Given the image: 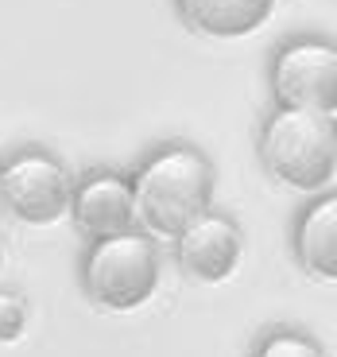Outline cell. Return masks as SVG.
<instances>
[{
	"mask_svg": "<svg viewBox=\"0 0 337 357\" xmlns=\"http://www.w3.org/2000/svg\"><path fill=\"white\" fill-rule=\"evenodd\" d=\"M260 163L291 190H322L337 175V121L279 105L260 128Z\"/></svg>",
	"mask_w": 337,
	"mask_h": 357,
	"instance_id": "2",
	"label": "cell"
},
{
	"mask_svg": "<svg viewBox=\"0 0 337 357\" xmlns=\"http://www.w3.org/2000/svg\"><path fill=\"white\" fill-rule=\"evenodd\" d=\"M240 252H244V237H240L237 222L225 214H213V210L194 218L175 237L178 264L198 284H221V280H229L240 264Z\"/></svg>",
	"mask_w": 337,
	"mask_h": 357,
	"instance_id": "6",
	"label": "cell"
},
{
	"mask_svg": "<svg viewBox=\"0 0 337 357\" xmlns=\"http://www.w3.org/2000/svg\"><path fill=\"white\" fill-rule=\"evenodd\" d=\"M252 357H326V349L302 331H272L256 342Z\"/></svg>",
	"mask_w": 337,
	"mask_h": 357,
	"instance_id": "10",
	"label": "cell"
},
{
	"mask_svg": "<svg viewBox=\"0 0 337 357\" xmlns=\"http://www.w3.org/2000/svg\"><path fill=\"white\" fill-rule=\"evenodd\" d=\"M81 287L105 311H136L159 287V249L140 229L97 237L81 257Z\"/></svg>",
	"mask_w": 337,
	"mask_h": 357,
	"instance_id": "3",
	"label": "cell"
},
{
	"mask_svg": "<svg viewBox=\"0 0 337 357\" xmlns=\"http://www.w3.org/2000/svg\"><path fill=\"white\" fill-rule=\"evenodd\" d=\"M0 264H4V241H0Z\"/></svg>",
	"mask_w": 337,
	"mask_h": 357,
	"instance_id": "12",
	"label": "cell"
},
{
	"mask_svg": "<svg viewBox=\"0 0 337 357\" xmlns=\"http://www.w3.org/2000/svg\"><path fill=\"white\" fill-rule=\"evenodd\" d=\"M272 93L287 109L337 116V43L318 36L287 39L272 59Z\"/></svg>",
	"mask_w": 337,
	"mask_h": 357,
	"instance_id": "4",
	"label": "cell"
},
{
	"mask_svg": "<svg viewBox=\"0 0 337 357\" xmlns=\"http://www.w3.org/2000/svg\"><path fill=\"white\" fill-rule=\"evenodd\" d=\"M178 16L210 39H240L267 24L275 0H175Z\"/></svg>",
	"mask_w": 337,
	"mask_h": 357,
	"instance_id": "9",
	"label": "cell"
},
{
	"mask_svg": "<svg viewBox=\"0 0 337 357\" xmlns=\"http://www.w3.org/2000/svg\"><path fill=\"white\" fill-rule=\"evenodd\" d=\"M299 264L318 280H337V190L318 195L299 214L291 233Z\"/></svg>",
	"mask_w": 337,
	"mask_h": 357,
	"instance_id": "8",
	"label": "cell"
},
{
	"mask_svg": "<svg viewBox=\"0 0 337 357\" xmlns=\"http://www.w3.org/2000/svg\"><path fill=\"white\" fill-rule=\"evenodd\" d=\"M136 225L175 241L194 218L213 206V163L190 144H163L132 175Z\"/></svg>",
	"mask_w": 337,
	"mask_h": 357,
	"instance_id": "1",
	"label": "cell"
},
{
	"mask_svg": "<svg viewBox=\"0 0 337 357\" xmlns=\"http://www.w3.org/2000/svg\"><path fill=\"white\" fill-rule=\"evenodd\" d=\"M27 299L16 291H0V342H16L27 331Z\"/></svg>",
	"mask_w": 337,
	"mask_h": 357,
	"instance_id": "11",
	"label": "cell"
},
{
	"mask_svg": "<svg viewBox=\"0 0 337 357\" xmlns=\"http://www.w3.org/2000/svg\"><path fill=\"white\" fill-rule=\"evenodd\" d=\"M70 214L81 233L97 237H116V233L136 229V198L132 178L116 171H93L89 178L74 183Z\"/></svg>",
	"mask_w": 337,
	"mask_h": 357,
	"instance_id": "7",
	"label": "cell"
},
{
	"mask_svg": "<svg viewBox=\"0 0 337 357\" xmlns=\"http://www.w3.org/2000/svg\"><path fill=\"white\" fill-rule=\"evenodd\" d=\"M74 178L51 152H19L0 163V202L12 218L27 225H51L70 214Z\"/></svg>",
	"mask_w": 337,
	"mask_h": 357,
	"instance_id": "5",
	"label": "cell"
}]
</instances>
